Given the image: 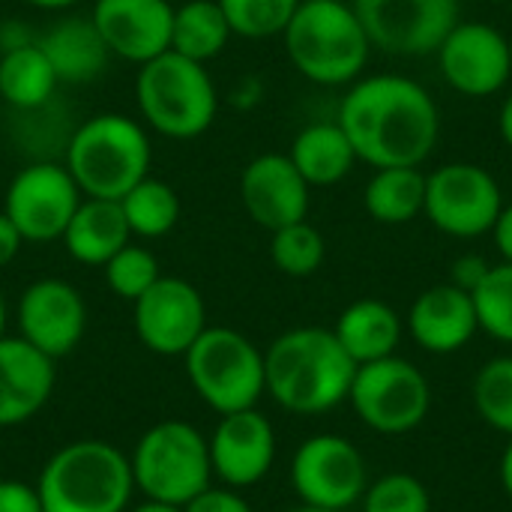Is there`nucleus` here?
Listing matches in <instances>:
<instances>
[{
  "instance_id": "nucleus-19",
  "label": "nucleus",
  "mask_w": 512,
  "mask_h": 512,
  "mask_svg": "<svg viewBox=\"0 0 512 512\" xmlns=\"http://www.w3.org/2000/svg\"><path fill=\"white\" fill-rule=\"evenodd\" d=\"M90 18L108 51L129 63L141 66L171 48L174 6L168 0H96Z\"/></svg>"
},
{
  "instance_id": "nucleus-35",
  "label": "nucleus",
  "mask_w": 512,
  "mask_h": 512,
  "mask_svg": "<svg viewBox=\"0 0 512 512\" xmlns=\"http://www.w3.org/2000/svg\"><path fill=\"white\" fill-rule=\"evenodd\" d=\"M360 507L363 512H432V495L420 477L396 471L369 483Z\"/></svg>"
},
{
  "instance_id": "nucleus-23",
  "label": "nucleus",
  "mask_w": 512,
  "mask_h": 512,
  "mask_svg": "<svg viewBox=\"0 0 512 512\" xmlns=\"http://www.w3.org/2000/svg\"><path fill=\"white\" fill-rule=\"evenodd\" d=\"M333 333H336L339 345L348 351V357L357 366H363V363L393 357L399 351L405 321L399 318V312L390 303L363 297L339 315Z\"/></svg>"
},
{
  "instance_id": "nucleus-38",
  "label": "nucleus",
  "mask_w": 512,
  "mask_h": 512,
  "mask_svg": "<svg viewBox=\"0 0 512 512\" xmlns=\"http://www.w3.org/2000/svg\"><path fill=\"white\" fill-rule=\"evenodd\" d=\"M489 267H492V264H489L483 255H462V258H456V264H453V270H450V282H453L456 288L474 294V288L486 279Z\"/></svg>"
},
{
  "instance_id": "nucleus-4",
  "label": "nucleus",
  "mask_w": 512,
  "mask_h": 512,
  "mask_svg": "<svg viewBox=\"0 0 512 512\" xmlns=\"http://www.w3.org/2000/svg\"><path fill=\"white\" fill-rule=\"evenodd\" d=\"M132 489L129 456L93 438L60 447L36 483L45 512H126Z\"/></svg>"
},
{
  "instance_id": "nucleus-17",
  "label": "nucleus",
  "mask_w": 512,
  "mask_h": 512,
  "mask_svg": "<svg viewBox=\"0 0 512 512\" xmlns=\"http://www.w3.org/2000/svg\"><path fill=\"white\" fill-rule=\"evenodd\" d=\"M207 447L213 477L237 492L261 483L276 462V432L258 408L222 414Z\"/></svg>"
},
{
  "instance_id": "nucleus-5",
  "label": "nucleus",
  "mask_w": 512,
  "mask_h": 512,
  "mask_svg": "<svg viewBox=\"0 0 512 512\" xmlns=\"http://www.w3.org/2000/svg\"><path fill=\"white\" fill-rule=\"evenodd\" d=\"M150 138L126 114H96L84 120L66 150V171L84 198L120 201L150 174Z\"/></svg>"
},
{
  "instance_id": "nucleus-34",
  "label": "nucleus",
  "mask_w": 512,
  "mask_h": 512,
  "mask_svg": "<svg viewBox=\"0 0 512 512\" xmlns=\"http://www.w3.org/2000/svg\"><path fill=\"white\" fill-rule=\"evenodd\" d=\"M102 270H105V282H108L111 294L132 300V303L162 276L156 255L135 243H126L117 255H111L102 264Z\"/></svg>"
},
{
  "instance_id": "nucleus-22",
  "label": "nucleus",
  "mask_w": 512,
  "mask_h": 512,
  "mask_svg": "<svg viewBox=\"0 0 512 512\" xmlns=\"http://www.w3.org/2000/svg\"><path fill=\"white\" fill-rule=\"evenodd\" d=\"M129 237L132 231L126 225L120 201L81 198L60 240L78 264L102 267L111 255H117L129 243Z\"/></svg>"
},
{
  "instance_id": "nucleus-1",
  "label": "nucleus",
  "mask_w": 512,
  "mask_h": 512,
  "mask_svg": "<svg viewBox=\"0 0 512 512\" xmlns=\"http://www.w3.org/2000/svg\"><path fill=\"white\" fill-rule=\"evenodd\" d=\"M336 123L357 159L372 168H420L441 138V114L429 90L390 72L357 78Z\"/></svg>"
},
{
  "instance_id": "nucleus-44",
  "label": "nucleus",
  "mask_w": 512,
  "mask_h": 512,
  "mask_svg": "<svg viewBox=\"0 0 512 512\" xmlns=\"http://www.w3.org/2000/svg\"><path fill=\"white\" fill-rule=\"evenodd\" d=\"M27 3L39 9H66V6H75L78 0H27Z\"/></svg>"
},
{
  "instance_id": "nucleus-27",
  "label": "nucleus",
  "mask_w": 512,
  "mask_h": 512,
  "mask_svg": "<svg viewBox=\"0 0 512 512\" xmlns=\"http://www.w3.org/2000/svg\"><path fill=\"white\" fill-rule=\"evenodd\" d=\"M426 174L420 168H375L363 192L366 213L381 225H408L423 213Z\"/></svg>"
},
{
  "instance_id": "nucleus-14",
  "label": "nucleus",
  "mask_w": 512,
  "mask_h": 512,
  "mask_svg": "<svg viewBox=\"0 0 512 512\" xmlns=\"http://www.w3.org/2000/svg\"><path fill=\"white\" fill-rule=\"evenodd\" d=\"M132 324L147 351L159 357H183L207 330L204 297L180 276H159L132 303Z\"/></svg>"
},
{
  "instance_id": "nucleus-46",
  "label": "nucleus",
  "mask_w": 512,
  "mask_h": 512,
  "mask_svg": "<svg viewBox=\"0 0 512 512\" xmlns=\"http://www.w3.org/2000/svg\"><path fill=\"white\" fill-rule=\"evenodd\" d=\"M291 512H330V510H318V507H306V504H303V507H297V510H291Z\"/></svg>"
},
{
  "instance_id": "nucleus-7",
  "label": "nucleus",
  "mask_w": 512,
  "mask_h": 512,
  "mask_svg": "<svg viewBox=\"0 0 512 512\" xmlns=\"http://www.w3.org/2000/svg\"><path fill=\"white\" fill-rule=\"evenodd\" d=\"M129 465L135 489H141L147 501L186 507L195 495L213 486L207 438L186 420H162L150 426L138 438Z\"/></svg>"
},
{
  "instance_id": "nucleus-16",
  "label": "nucleus",
  "mask_w": 512,
  "mask_h": 512,
  "mask_svg": "<svg viewBox=\"0 0 512 512\" xmlns=\"http://www.w3.org/2000/svg\"><path fill=\"white\" fill-rule=\"evenodd\" d=\"M87 327V306L63 279H36L18 300V336L51 360L72 354Z\"/></svg>"
},
{
  "instance_id": "nucleus-26",
  "label": "nucleus",
  "mask_w": 512,
  "mask_h": 512,
  "mask_svg": "<svg viewBox=\"0 0 512 512\" xmlns=\"http://www.w3.org/2000/svg\"><path fill=\"white\" fill-rule=\"evenodd\" d=\"M54 66L48 63L45 51L36 42H21L3 48L0 54V96L12 108L33 111L48 102L57 87Z\"/></svg>"
},
{
  "instance_id": "nucleus-13",
  "label": "nucleus",
  "mask_w": 512,
  "mask_h": 512,
  "mask_svg": "<svg viewBox=\"0 0 512 512\" xmlns=\"http://www.w3.org/2000/svg\"><path fill=\"white\" fill-rule=\"evenodd\" d=\"M81 198L84 195L66 165L33 162L12 177L3 213L12 219L24 243H48L63 237Z\"/></svg>"
},
{
  "instance_id": "nucleus-33",
  "label": "nucleus",
  "mask_w": 512,
  "mask_h": 512,
  "mask_svg": "<svg viewBox=\"0 0 512 512\" xmlns=\"http://www.w3.org/2000/svg\"><path fill=\"white\" fill-rule=\"evenodd\" d=\"M231 33L246 39H267L285 33L300 0H219Z\"/></svg>"
},
{
  "instance_id": "nucleus-21",
  "label": "nucleus",
  "mask_w": 512,
  "mask_h": 512,
  "mask_svg": "<svg viewBox=\"0 0 512 512\" xmlns=\"http://www.w3.org/2000/svg\"><path fill=\"white\" fill-rule=\"evenodd\" d=\"M54 393V360L21 336H0V429L33 420Z\"/></svg>"
},
{
  "instance_id": "nucleus-25",
  "label": "nucleus",
  "mask_w": 512,
  "mask_h": 512,
  "mask_svg": "<svg viewBox=\"0 0 512 512\" xmlns=\"http://www.w3.org/2000/svg\"><path fill=\"white\" fill-rule=\"evenodd\" d=\"M288 159L294 162V168L303 174V180L309 186H336L360 162L345 129L336 120L312 123V126L300 129V135L291 144Z\"/></svg>"
},
{
  "instance_id": "nucleus-42",
  "label": "nucleus",
  "mask_w": 512,
  "mask_h": 512,
  "mask_svg": "<svg viewBox=\"0 0 512 512\" xmlns=\"http://www.w3.org/2000/svg\"><path fill=\"white\" fill-rule=\"evenodd\" d=\"M498 474H501V486H504L507 498L512 501V438H510V444H507V450H504V456H501V468H498Z\"/></svg>"
},
{
  "instance_id": "nucleus-9",
  "label": "nucleus",
  "mask_w": 512,
  "mask_h": 512,
  "mask_svg": "<svg viewBox=\"0 0 512 512\" xmlns=\"http://www.w3.org/2000/svg\"><path fill=\"white\" fill-rule=\"evenodd\" d=\"M348 402L360 423L372 432L408 435L426 423L432 408V387L411 360L393 354L357 366Z\"/></svg>"
},
{
  "instance_id": "nucleus-31",
  "label": "nucleus",
  "mask_w": 512,
  "mask_h": 512,
  "mask_svg": "<svg viewBox=\"0 0 512 512\" xmlns=\"http://www.w3.org/2000/svg\"><path fill=\"white\" fill-rule=\"evenodd\" d=\"M270 234H273L270 258H273L276 270H282L285 276L303 279V276H312L324 264L327 243H324L321 231L315 225H309L306 219L276 228Z\"/></svg>"
},
{
  "instance_id": "nucleus-43",
  "label": "nucleus",
  "mask_w": 512,
  "mask_h": 512,
  "mask_svg": "<svg viewBox=\"0 0 512 512\" xmlns=\"http://www.w3.org/2000/svg\"><path fill=\"white\" fill-rule=\"evenodd\" d=\"M132 512H183V507H177V504H162V501H144L141 507H135Z\"/></svg>"
},
{
  "instance_id": "nucleus-15",
  "label": "nucleus",
  "mask_w": 512,
  "mask_h": 512,
  "mask_svg": "<svg viewBox=\"0 0 512 512\" xmlns=\"http://www.w3.org/2000/svg\"><path fill=\"white\" fill-rule=\"evenodd\" d=\"M435 54L444 81L471 99L501 93L512 78L510 39L486 21H459Z\"/></svg>"
},
{
  "instance_id": "nucleus-29",
  "label": "nucleus",
  "mask_w": 512,
  "mask_h": 512,
  "mask_svg": "<svg viewBox=\"0 0 512 512\" xmlns=\"http://www.w3.org/2000/svg\"><path fill=\"white\" fill-rule=\"evenodd\" d=\"M126 225L132 231V237H144V240H156L165 237L168 231H174L177 219H180V198L177 192L156 177H144L138 180L123 198H120Z\"/></svg>"
},
{
  "instance_id": "nucleus-10",
  "label": "nucleus",
  "mask_w": 512,
  "mask_h": 512,
  "mask_svg": "<svg viewBox=\"0 0 512 512\" xmlns=\"http://www.w3.org/2000/svg\"><path fill=\"white\" fill-rule=\"evenodd\" d=\"M504 207L498 180L474 162H447L426 174L423 216L456 240H474L492 234Z\"/></svg>"
},
{
  "instance_id": "nucleus-30",
  "label": "nucleus",
  "mask_w": 512,
  "mask_h": 512,
  "mask_svg": "<svg viewBox=\"0 0 512 512\" xmlns=\"http://www.w3.org/2000/svg\"><path fill=\"white\" fill-rule=\"evenodd\" d=\"M471 399L486 426L512 438V354L480 366L471 384Z\"/></svg>"
},
{
  "instance_id": "nucleus-3",
  "label": "nucleus",
  "mask_w": 512,
  "mask_h": 512,
  "mask_svg": "<svg viewBox=\"0 0 512 512\" xmlns=\"http://www.w3.org/2000/svg\"><path fill=\"white\" fill-rule=\"evenodd\" d=\"M282 36L294 69L324 87L354 84L372 54L354 6L342 0H300Z\"/></svg>"
},
{
  "instance_id": "nucleus-24",
  "label": "nucleus",
  "mask_w": 512,
  "mask_h": 512,
  "mask_svg": "<svg viewBox=\"0 0 512 512\" xmlns=\"http://www.w3.org/2000/svg\"><path fill=\"white\" fill-rule=\"evenodd\" d=\"M36 45L54 66L57 81L69 84H84L102 75L111 54L93 18H63L51 30H45V36L36 39Z\"/></svg>"
},
{
  "instance_id": "nucleus-32",
  "label": "nucleus",
  "mask_w": 512,
  "mask_h": 512,
  "mask_svg": "<svg viewBox=\"0 0 512 512\" xmlns=\"http://www.w3.org/2000/svg\"><path fill=\"white\" fill-rule=\"evenodd\" d=\"M474 309L480 330L492 339L512 345V264H492L486 279L474 288Z\"/></svg>"
},
{
  "instance_id": "nucleus-37",
  "label": "nucleus",
  "mask_w": 512,
  "mask_h": 512,
  "mask_svg": "<svg viewBox=\"0 0 512 512\" xmlns=\"http://www.w3.org/2000/svg\"><path fill=\"white\" fill-rule=\"evenodd\" d=\"M0 512H45L36 486L21 480H0Z\"/></svg>"
},
{
  "instance_id": "nucleus-47",
  "label": "nucleus",
  "mask_w": 512,
  "mask_h": 512,
  "mask_svg": "<svg viewBox=\"0 0 512 512\" xmlns=\"http://www.w3.org/2000/svg\"><path fill=\"white\" fill-rule=\"evenodd\" d=\"M507 39H510V60H512V36H507Z\"/></svg>"
},
{
  "instance_id": "nucleus-6",
  "label": "nucleus",
  "mask_w": 512,
  "mask_h": 512,
  "mask_svg": "<svg viewBox=\"0 0 512 512\" xmlns=\"http://www.w3.org/2000/svg\"><path fill=\"white\" fill-rule=\"evenodd\" d=\"M135 99L144 123L165 138L204 135L219 111V96L204 63L177 51H165L147 63L135 78Z\"/></svg>"
},
{
  "instance_id": "nucleus-41",
  "label": "nucleus",
  "mask_w": 512,
  "mask_h": 512,
  "mask_svg": "<svg viewBox=\"0 0 512 512\" xmlns=\"http://www.w3.org/2000/svg\"><path fill=\"white\" fill-rule=\"evenodd\" d=\"M498 129H501V138L504 144L512 150V93L504 99L501 105V114H498Z\"/></svg>"
},
{
  "instance_id": "nucleus-8",
  "label": "nucleus",
  "mask_w": 512,
  "mask_h": 512,
  "mask_svg": "<svg viewBox=\"0 0 512 512\" xmlns=\"http://www.w3.org/2000/svg\"><path fill=\"white\" fill-rule=\"evenodd\" d=\"M195 393L219 417L255 408L267 393L264 351L231 327H207L183 354Z\"/></svg>"
},
{
  "instance_id": "nucleus-39",
  "label": "nucleus",
  "mask_w": 512,
  "mask_h": 512,
  "mask_svg": "<svg viewBox=\"0 0 512 512\" xmlns=\"http://www.w3.org/2000/svg\"><path fill=\"white\" fill-rule=\"evenodd\" d=\"M21 243H24V237L18 234V228L12 225V219L6 213H0V270L15 261Z\"/></svg>"
},
{
  "instance_id": "nucleus-36",
  "label": "nucleus",
  "mask_w": 512,
  "mask_h": 512,
  "mask_svg": "<svg viewBox=\"0 0 512 512\" xmlns=\"http://www.w3.org/2000/svg\"><path fill=\"white\" fill-rule=\"evenodd\" d=\"M183 512H252L249 501L228 486H207L201 495H195Z\"/></svg>"
},
{
  "instance_id": "nucleus-40",
  "label": "nucleus",
  "mask_w": 512,
  "mask_h": 512,
  "mask_svg": "<svg viewBox=\"0 0 512 512\" xmlns=\"http://www.w3.org/2000/svg\"><path fill=\"white\" fill-rule=\"evenodd\" d=\"M492 237H495V246H498L501 258L512 264V204L501 207V213L495 219V228H492Z\"/></svg>"
},
{
  "instance_id": "nucleus-28",
  "label": "nucleus",
  "mask_w": 512,
  "mask_h": 512,
  "mask_svg": "<svg viewBox=\"0 0 512 512\" xmlns=\"http://www.w3.org/2000/svg\"><path fill=\"white\" fill-rule=\"evenodd\" d=\"M231 39L228 18L219 6V0H189L174 9V24H171V51L207 63Z\"/></svg>"
},
{
  "instance_id": "nucleus-18",
  "label": "nucleus",
  "mask_w": 512,
  "mask_h": 512,
  "mask_svg": "<svg viewBox=\"0 0 512 512\" xmlns=\"http://www.w3.org/2000/svg\"><path fill=\"white\" fill-rule=\"evenodd\" d=\"M309 189L288 153H261L240 174V201L249 219L267 231L303 222L309 216Z\"/></svg>"
},
{
  "instance_id": "nucleus-20",
  "label": "nucleus",
  "mask_w": 512,
  "mask_h": 512,
  "mask_svg": "<svg viewBox=\"0 0 512 512\" xmlns=\"http://www.w3.org/2000/svg\"><path fill=\"white\" fill-rule=\"evenodd\" d=\"M405 330L426 354H456L480 333L474 297L453 282L432 285L411 303Z\"/></svg>"
},
{
  "instance_id": "nucleus-11",
  "label": "nucleus",
  "mask_w": 512,
  "mask_h": 512,
  "mask_svg": "<svg viewBox=\"0 0 512 512\" xmlns=\"http://www.w3.org/2000/svg\"><path fill=\"white\" fill-rule=\"evenodd\" d=\"M291 486L306 507L351 510L363 501L369 486L366 459L342 435H312L291 459Z\"/></svg>"
},
{
  "instance_id": "nucleus-45",
  "label": "nucleus",
  "mask_w": 512,
  "mask_h": 512,
  "mask_svg": "<svg viewBox=\"0 0 512 512\" xmlns=\"http://www.w3.org/2000/svg\"><path fill=\"white\" fill-rule=\"evenodd\" d=\"M3 327H6V300H3V291H0V336H3Z\"/></svg>"
},
{
  "instance_id": "nucleus-2",
  "label": "nucleus",
  "mask_w": 512,
  "mask_h": 512,
  "mask_svg": "<svg viewBox=\"0 0 512 512\" xmlns=\"http://www.w3.org/2000/svg\"><path fill=\"white\" fill-rule=\"evenodd\" d=\"M357 363L333 330L297 327L264 351V384L279 408L303 417L327 414L348 402Z\"/></svg>"
},
{
  "instance_id": "nucleus-12",
  "label": "nucleus",
  "mask_w": 512,
  "mask_h": 512,
  "mask_svg": "<svg viewBox=\"0 0 512 512\" xmlns=\"http://www.w3.org/2000/svg\"><path fill=\"white\" fill-rule=\"evenodd\" d=\"M372 48L393 57H426L462 21L459 0H354Z\"/></svg>"
}]
</instances>
